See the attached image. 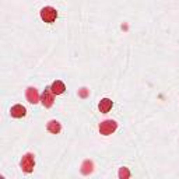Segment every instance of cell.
<instances>
[{
	"label": "cell",
	"instance_id": "cell-1",
	"mask_svg": "<svg viewBox=\"0 0 179 179\" xmlns=\"http://www.w3.org/2000/svg\"><path fill=\"white\" fill-rule=\"evenodd\" d=\"M55 17H56V11H55L53 8L48 7V8H44V10H42V18H44V20L52 21Z\"/></svg>",
	"mask_w": 179,
	"mask_h": 179
},
{
	"label": "cell",
	"instance_id": "cell-2",
	"mask_svg": "<svg viewBox=\"0 0 179 179\" xmlns=\"http://www.w3.org/2000/svg\"><path fill=\"white\" fill-rule=\"evenodd\" d=\"M11 115H13V116H15V118L24 116V115H25V109H24L22 106H20V105H15L13 109H11Z\"/></svg>",
	"mask_w": 179,
	"mask_h": 179
},
{
	"label": "cell",
	"instance_id": "cell-3",
	"mask_svg": "<svg viewBox=\"0 0 179 179\" xmlns=\"http://www.w3.org/2000/svg\"><path fill=\"white\" fill-rule=\"evenodd\" d=\"M109 106H111V102H109V100H104V101H102V104L100 105V108H102V109H105V111H106Z\"/></svg>",
	"mask_w": 179,
	"mask_h": 179
}]
</instances>
